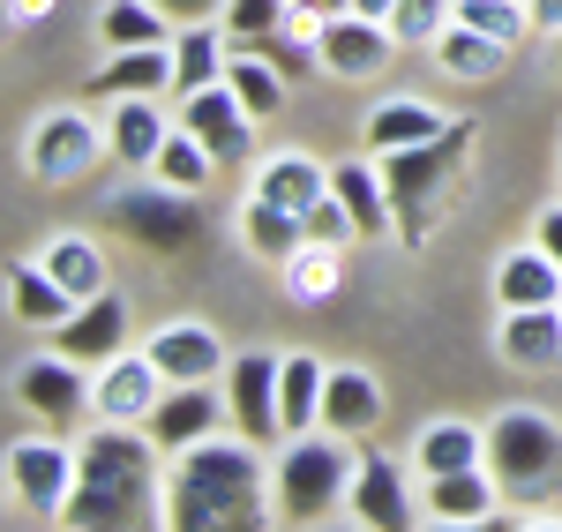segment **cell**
<instances>
[{
    "mask_svg": "<svg viewBox=\"0 0 562 532\" xmlns=\"http://www.w3.org/2000/svg\"><path fill=\"white\" fill-rule=\"evenodd\" d=\"M390 8L397 0H352V15H375V23H390Z\"/></svg>",
    "mask_w": 562,
    "mask_h": 532,
    "instance_id": "cell-48",
    "label": "cell"
},
{
    "mask_svg": "<svg viewBox=\"0 0 562 532\" xmlns=\"http://www.w3.org/2000/svg\"><path fill=\"white\" fill-rule=\"evenodd\" d=\"M53 0H8V23H45Z\"/></svg>",
    "mask_w": 562,
    "mask_h": 532,
    "instance_id": "cell-47",
    "label": "cell"
},
{
    "mask_svg": "<svg viewBox=\"0 0 562 532\" xmlns=\"http://www.w3.org/2000/svg\"><path fill=\"white\" fill-rule=\"evenodd\" d=\"M375 420H383V390H375V375H368V367H330V383H323V428L360 443Z\"/></svg>",
    "mask_w": 562,
    "mask_h": 532,
    "instance_id": "cell-24",
    "label": "cell"
},
{
    "mask_svg": "<svg viewBox=\"0 0 562 532\" xmlns=\"http://www.w3.org/2000/svg\"><path fill=\"white\" fill-rule=\"evenodd\" d=\"M338 278H346V263H338V248H323V240H307L301 256L285 263L293 301H330V293H338Z\"/></svg>",
    "mask_w": 562,
    "mask_h": 532,
    "instance_id": "cell-39",
    "label": "cell"
},
{
    "mask_svg": "<svg viewBox=\"0 0 562 532\" xmlns=\"http://www.w3.org/2000/svg\"><path fill=\"white\" fill-rule=\"evenodd\" d=\"M150 173L166 180V188H188V195H203V188H211V173H217V158H211V143H203L195 128H173Z\"/></svg>",
    "mask_w": 562,
    "mask_h": 532,
    "instance_id": "cell-37",
    "label": "cell"
},
{
    "mask_svg": "<svg viewBox=\"0 0 562 532\" xmlns=\"http://www.w3.org/2000/svg\"><path fill=\"white\" fill-rule=\"evenodd\" d=\"M465 465H487V428H473V420H428L420 428V473H465Z\"/></svg>",
    "mask_w": 562,
    "mask_h": 532,
    "instance_id": "cell-31",
    "label": "cell"
},
{
    "mask_svg": "<svg viewBox=\"0 0 562 532\" xmlns=\"http://www.w3.org/2000/svg\"><path fill=\"white\" fill-rule=\"evenodd\" d=\"M217 23H225L233 53H262L278 31H293V0H225Z\"/></svg>",
    "mask_w": 562,
    "mask_h": 532,
    "instance_id": "cell-36",
    "label": "cell"
},
{
    "mask_svg": "<svg viewBox=\"0 0 562 532\" xmlns=\"http://www.w3.org/2000/svg\"><path fill=\"white\" fill-rule=\"evenodd\" d=\"M166 113H158V98H113V113H105V143H113V166H128V173H150L158 166V150H166Z\"/></svg>",
    "mask_w": 562,
    "mask_h": 532,
    "instance_id": "cell-19",
    "label": "cell"
},
{
    "mask_svg": "<svg viewBox=\"0 0 562 532\" xmlns=\"http://www.w3.org/2000/svg\"><path fill=\"white\" fill-rule=\"evenodd\" d=\"M330 188H338V203L352 211V233L360 240H383L397 211H390V188H383V166H368V158H352V166H330Z\"/></svg>",
    "mask_w": 562,
    "mask_h": 532,
    "instance_id": "cell-26",
    "label": "cell"
},
{
    "mask_svg": "<svg viewBox=\"0 0 562 532\" xmlns=\"http://www.w3.org/2000/svg\"><path fill=\"white\" fill-rule=\"evenodd\" d=\"M98 38H105V53H128V45H173V15H166L158 0H105Z\"/></svg>",
    "mask_w": 562,
    "mask_h": 532,
    "instance_id": "cell-30",
    "label": "cell"
},
{
    "mask_svg": "<svg viewBox=\"0 0 562 532\" xmlns=\"http://www.w3.org/2000/svg\"><path fill=\"white\" fill-rule=\"evenodd\" d=\"M76 457H83V450L53 443V435L15 443V450H8V495H15L38 525H45V518L60 525V510H68V495H76Z\"/></svg>",
    "mask_w": 562,
    "mask_h": 532,
    "instance_id": "cell-7",
    "label": "cell"
},
{
    "mask_svg": "<svg viewBox=\"0 0 562 532\" xmlns=\"http://www.w3.org/2000/svg\"><path fill=\"white\" fill-rule=\"evenodd\" d=\"M8 301H15V322H31V330H60V322L76 315V293H68L45 263L8 270Z\"/></svg>",
    "mask_w": 562,
    "mask_h": 532,
    "instance_id": "cell-27",
    "label": "cell"
},
{
    "mask_svg": "<svg viewBox=\"0 0 562 532\" xmlns=\"http://www.w3.org/2000/svg\"><path fill=\"white\" fill-rule=\"evenodd\" d=\"M143 353L166 367V383H225V367H233V353L217 346V330H203V322H166V330H150Z\"/></svg>",
    "mask_w": 562,
    "mask_h": 532,
    "instance_id": "cell-18",
    "label": "cell"
},
{
    "mask_svg": "<svg viewBox=\"0 0 562 532\" xmlns=\"http://www.w3.org/2000/svg\"><path fill=\"white\" fill-rule=\"evenodd\" d=\"M180 128L203 135L217 166H240V158H248V128H256V113L233 98V83H211V90H195V98H180Z\"/></svg>",
    "mask_w": 562,
    "mask_h": 532,
    "instance_id": "cell-17",
    "label": "cell"
},
{
    "mask_svg": "<svg viewBox=\"0 0 562 532\" xmlns=\"http://www.w3.org/2000/svg\"><path fill=\"white\" fill-rule=\"evenodd\" d=\"M38 263L76 293V301H90V293H105V256H98V240H83V233H60V240H45Z\"/></svg>",
    "mask_w": 562,
    "mask_h": 532,
    "instance_id": "cell-34",
    "label": "cell"
},
{
    "mask_svg": "<svg viewBox=\"0 0 562 532\" xmlns=\"http://www.w3.org/2000/svg\"><path fill=\"white\" fill-rule=\"evenodd\" d=\"M278 367H285V353H233V367H225L233 428H240L248 443H262V450L285 435V412H278Z\"/></svg>",
    "mask_w": 562,
    "mask_h": 532,
    "instance_id": "cell-10",
    "label": "cell"
},
{
    "mask_svg": "<svg viewBox=\"0 0 562 532\" xmlns=\"http://www.w3.org/2000/svg\"><path fill=\"white\" fill-rule=\"evenodd\" d=\"M450 23H458V0H397V8H390L397 45H435Z\"/></svg>",
    "mask_w": 562,
    "mask_h": 532,
    "instance_id": "cell-40",
    "label": "cell"
},
{
    "mask_svg": "<svg viewBox=\"0 0 562 532\" xmlns=\"http://www.w3.org/2000/svg\"><path fill=\"white\" fill-rule=\"evenodd\" d=\"M173 90V45H128L105 60V76H90V98L113 105V98H158Z\"/></svg>",
    "mask_w": 562,
    "mask_h": 532,
    "instance_id": "cell-21",
    "label": "cell"
},
{
    "mask_svg": "<svg viewBox=\"0 0 562 532\" xmlns=\"http://www.w3.org/2000/svg\"><path fill=\"white\" fill-rule=\"evenodd\" d=\"M450 121L435 113V105H420V98H390V105H375L368 113V158H383V150H413V143H428V135H442Z\"/></svg>",
    "mask_w": 562,
    "mask_h": 532,
    "instance_id": "cell-29",
    "label": "cell"
},
{
    "mask_svg": "<svg viewBox=\"0 0 562 532\" xmlns=\"http://www.w3.org/2000/svg\"><path fill=\"white\" fill-rule=\"evenodd\" d=\"M225 68H233L225 23H180V38H173V98H195V90L225 83Z\"/></svg>",
    "mask_w": 562,
    "mask_h": 532,
    "instance_id": "cell-22",
    "label": "cell"
},
{
    "mask_svg": "<svg viewBox=\"0 0 562 532\" xmlns=\"http://www.w3.org/2000/svg\"><path fill=\"white\" fill-rule=\"evenodd\" d=\"M256 195L285 203V211H307L315 195H330V173H323L315 158H301V150H285V158H270V166L256 173Z\"/></svg>",
    "mask_w": 562,
    "mask_h": 532,
    "instance_id": "cell-35",
    "label": "cell"
},
{
    "mask_svg": "<svg viewBox=\"0 0 562 532\" xmlns=\"http://www.w3.org/2000/svg\"><path fill=\"white\" fill-rule=\"evenodd\" d=\"M98 158H113V143H105V128H98L90 113H45L38 128H31V143H23L31 180H76V173H90Z\"/></svg>",
    "mask_w": 562,
    "mask_h": 532,
    "instance_id": "cell-8",
    "label": "cell"
},
{
    "mask_svg": "<svg viewBox=\"0 0 562 532\" xmlns=\"http://www.w3.org/2000/svg\"><path fill=\"white\" fill-rule=\"evenodd\" d=\"M532 240H540V248H548V256H555V263H562V211H548V218H540V233H532Z\"/></svg>",
    "mask_w": 562,
    "mask_h": 532,
    "instance_id": "cell-45",
    "label": "cell"
},
{
    "mask_svg": "<svg viewBox=\"0 0 562 532\" xmlns=\"http://www.w3.org/2000/svg\"><path fill=\"white\" fill-rule=\"evenodd\" d=\"M390 53H397V31L375 23V15H330L323 31H315V60H323V76L330 83H360V76H375L390 68Z\"/></svg>",
    "mask_w": 562,
    "mask_h": 532,
    "instance_id": "cell-11",
    "label": "cell"
},
{
    "mask_svg": "<svg viewBox=\"0 0 562 532\" xmlns=\"http://www.w3.org/2000/svg\"><path fill=\"white\" fill-rule=\"evenodd\" d=\"M323 383H330L323 360L285 353V367H278V412H285V435H315V428H323Z\"/></svg>",
    "mask_w": 562,
    "mask_h": 532,
    "instance_id": "cell-28",
    "label": "cell"
},
{
    "mask_svg": "<svg viewBox=\"0 0 562 532\" xmlns=\"http://www.w3.org/2000/svg\"><path fill=\"white\" fill-rule=\"evenodd\" d=\"M495 308H562V263L540 240L495 263Z\"/></svg>",
    "mask_w": 562,
    "mask_h": 532,
    "instance_id": "cell-20",
    "label": "cell"
},
{
    "mask_svg": "<svg viewBox=\"0 0 562 532\" xmlns=\"http://www.w3.org/2000/svg\"><path fill=\"white\" fill-rule=\"evenodd\" d=\"M555 53H562V38H555Z\"/></svg>",
    "mask_w": 562,
    "mask_h": 532,
    "instance_id": "cell-49",
    "label": "cell"
},
{
    "mask_svg": "<svg viewBox=\"0 0 562 532\" xmlns=\"http://www.w3.org/2000/svg\"><path fill=\"white\" fill-rule=\"evenodd\" d=\"M158 8H166L173 23H217V15H225V0H158Z\"/></svg>",
    "mask_w": 562,
    "mask_h": 532,
    "instance_id": "cell-44",
    "label": "cell"
},
{
    "mask_svg": "<svg viewBox=\"0 0 562 532\" xmlns=\"http://www.w3.org/2000/svg\"><path fill=\"white\" fill-rule=\"evenodd\" d=\"M352 465H360V443L352 435H293L285 457H278V525H330V510L352 495Z\"/></svg>",
    "mask_w": 562,
    "mask_h": 532,
    "instance_id": "cell-4",
    "label": "cell"
},
{
    "mask_svg": "<svg viewBox=\"0 0 562 532\" xmlns=\"http://www.w3.org/2000/svg\"><path fill=\"white\" fill-rule=\"evenodd\" d=\"M346 510H352V525H368V532H405V525H420V502H413V488H405L397 457H383L368 435H360V465H352Z\"/></svg>",
    "mask_w": 562,
    "mask_h": 532,
    "instance_id": "cell-9",
    "label": "cell"
},
{
    "mask_svg": "<svg viewBox=\"0 0 562 532\" xmlns=\"http://www.w3.org/2000/svg\"><path fill=\"white\" fill-rule=\"evenodd\" d=\"M301 218H307V240H323V248H346V240H360V233H352V211L338 203V188H330V195H315Z\"/></svg>",
    "mask_w": 562,
    "mask_h": 532,
    "instance_id": "cell-41",
    "label": "cell"
},
{
    "mask_svg": "<svg viewBox=\"0 0 562 532\" xmlns=\"http://www.w3.org/2000/svg\"><path fill=\"white\" fill-rule=\"evenodd\" d=\"M105 218H113V233H128L135 248H150V256H188V248H203V233H211L203 203H195L188 188H166L158 173L143 180V188H121V195L105 203Z\"/></svg>",
    "mask_w": 562,
    "mask_h": 532,
    "instance_id": "cell-6",
    "label": "cell"
},
{
    "mask_svg": "<svg viewBox=\"0 0 562 532\" xmlns=\"http://www.w3.org/2000/svg\"><path fill=\"white\" fill-rule=\"evenodd\" d=\"M503 53H510V45H495L487 31H473V23H450V31L435 38L442 76H458V83H487V76L503 68Z\"/></svg>",
    "mask_w": 562,
    "mask_h": 532,
    "instance_id": "cell-32",
    "label": "cell"
},
{
    "mask_svg": "<svg viewBox=\"0 0 562 532\" xmlns=\"http://www.w3.org/2000/svg\"><path fill=\"white\" fill-rule=\"evenodd\" d=\"M53 353L83 360V367H105V360L128 353V301L105 285V293H90V301H76V315L53 330Z\"/></svg>",
    "mask_w": 562,
    "mask_h": 532,
    "instance_id": "cell-15",
    "label": "cell"
},
{
    "mask_svg": "<svg viewBox=\"0 0 562 532\" xmlns=\"http://www.w3.org/2000/svg\"><path fill=\"white\" fill-rule=\"evenodd\" d=\"M225 83H233V98H240L256 121H278V113H285V68H278L270 53H233Z\"/></svg>",
    "mask_w": 562,
    "mask_h": 532,
    "instance_id": "cell-33",
    "label": "cell"
},
{
    "mask_svg": "<svg viewBox=\"0 0 562 532\" xmlns=\"http://www.w3.org/2000/svg\"><path fill=\"white\" fill-rule=\"evenodd\" d=\"M480 128L473 121H450L442 135L428 143H413V150H383L375 166H383V188H390V211H397V240H428L435 218H442V203H450V188L465 173V158H473Z\"/></svg>",
    "mask_w": 562,
    "mask_h": 532,
    "instance_id": "cell-3",
    "label": "cell"
},
{
    "mask_svg": "<svg viewBox=\"0 0 562 532\" xmlns=\"http://www.w3.org/2000/svg\"><path fill=\"white\" fill-rule=\"evenodd\" d=\"M532 23H540L548 38H562V0H532Z\"/></svg>",
    "mask_w": 562,
    "mask_h": 532,
    "instance_id": "cell-46",
    "label": "cell"
},
{
    "mask_svg": "<svg viewBox=\"0 0 562 532\" xmlns=\"http://www.w3.org/2000/svg\"><path fill=\"white\" fill-rule=\"evenodd\" d=\"M166 450L150 443V428L128 435L121 420H98V435L76 457V495L60 510V525L76 532H135V525H166Z\"/></svg>",
    "mask_w": 562,
    "mask_h": 532,
    "instance_id": "cell-1",
    "label": "cell"
},
{
    "mask_svg": "<svg viewBox=\"0 0 562 532\" xmlns=\"http://www.w3.org/2000/svg\"><path fill=\"white\" fill-rule=\"evenodd\" d=\"M15 398L31 405L38 420H53V428H76V420L90 412L83 360H68V353H31L23 367H15Z\"/></svg>",
    "mask_w": 562,
    "mask_h": 532,
    "instance_id": "cell-14",
    "label": "cell"
},
{
    "mask_svg": "<svg viewBox=\"0 0 562 532\" xmlns=\"http://www.w3.org/2000/svg\"><path fill=\"white\" fill-rule=\"evenodd\" d=\"M487 473L510 502H555L562 495V428L532 405L487 420Z\"/></svg>",
    "mask_w": 562,
    "mask_h": 532,
    "instance_id": "cell-5",
    "label": "cell"
},
{
    "mask_svg": "<svg viewBox=\"0 0 562 532\" xmlns=\"http://www.w3.org/2000/svg\"><path fill=\"white\" fill-rule=\"evenodd\" d=\"M270 518V480H262V443L248 435H203L173 457L166 473V525L173 532H225Z\"/></svg>",
    "mask_w": 562,
    "mask_h": 532,
    "instance_id": "cell-2",
    "label": "cell"
},
{
    "mask_svg": "<svg viewBox=\"0 0 562 532\" xmlns=\"http://www.w3.org/2000/svg\"><path fill=\"white\" fill-rule=\"evenodd\" d=\"M158 398H166V367L150 353H121V360H105V367L90 375V412H98V420L143 428Z\"/></svg>",
    "mask_w": 562,
    "mask_h": 532,
    "instance_id": "cell-13",
    "label": "cell"
},
{
    "mask_svg": "<svg viewBox=\"0 0 562 532\" xmlns=\"http://www.w3.org/2000/svg\"><path fill=\"white\" fill-rule=\"evenodd\" d=\"M420 518H428V525H495V518H503V488H495L487 465L428 473V488H420Z\"/></svg>",
    "mask_w": 562,
    "mask_h": 532,
    "instance_id": "cell-16",
    "label": "cell"
},
{
    "mask_svg": "<svg viewBox=\"0 0 562 532\" xmlns=\"http://www.w3.org/2000/svg\"><path fill=\"white\" fill-rule=\"evenodd\" d=\"M495 353L510 367H555L562 360V308H503Z\"/></svg>",
    "mask_w": 562,
    "mask_h": 532,
    "instance_id": "cell-23",
    "label": "cell"
},
{
    "mask_svg": "<svg viewBox=\"0 0 562 532\" xmlns=\"http://www.w3.org/2000/svg\"><path fill=\"white\" fill-rule=\"evenodd\" d=\"M217 420H233V405H225V383H166V398L150 405V443L166 450V457H180L188 443H203V435H217Z\"/></svg>",
    "mask_w": 562,
    "mask_h": 532,
    "instance_id": "cell-12",
    "label": "cell"
},
{
    "mask_svg": "<svg viewBox=\"0 0 562 532\" xmlns=\"http://www.w3.org/2000/svg\"><path fill=\"white\" fill-rule=\"evenodd\" d=\"M240 240H248V256L262 263H293L307 248V218L301 211H285V203H270V195H248V211H240Z\"/></svg>",
    "mask_w": 562,
    "mask_h": 532,
    "instance_id": "cell-25",
    "label": "cell"
},
{
    "mask_svg": "<svg viewBox=\"0 0 562 532\" xmlns=\"http://www.w3.org/2000/svg\"><path fill=\"white\" fill-rule=\"evenodd\" d=\"M458 23H473V31H487L495 45H510L518 53L540 23H532V0H458Z\"/></svg>",
    "mask_w": 562,
    "mask_h": 532,
    "instance_id": "cell-38",
    "label": "cell"
},
{
    "mask_svg": "<svg viewBox=\"0 0 562 532\" xmlns=\"http://www.w3.org/2000/svg\"><path fill=\"white\" fill-rule=\"evenodd\" d=\"M262 53H270V60H278V68H285V76H307V68H323V60H307L301 45H293V31H278V38L262 45Z\"/></svg>",
    "mask_w": 562,
    "mask_h": 532,
    "instance_id": "cell-43",
    "label": "cell"
},
{
    "mask_svg": "<svg viewBox=\"0 0 562 532\" xmlns=\"http://www.w3.org/2000/svg\"><path fill=\"white\" fill-rule=\"evenodd\" d=\"M352 0H293V31H323L330 15H346Z\"/></svg>",
    "mask_w": 562,
    "mask_h": 532,
    "instance_id": "cell-42",
    "label": "cell"
}]
</instances>
